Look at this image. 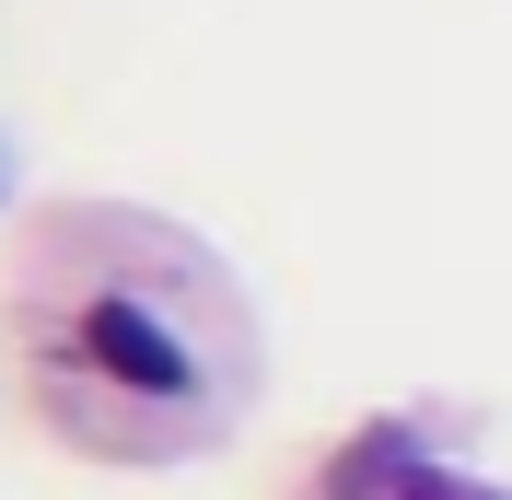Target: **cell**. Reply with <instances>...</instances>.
<instances>
[{
    "mask_svg": "<svg viewBox=\"0 0 512 500\" xmlns=\"http://www.w3.org/2000/svg\"><path fill=\"white\" fill-rule=\"evenodd\" d=\"M59 361H70V373H94V384H117L128 407H175V419H198V407L222 396V384H210V349H198L187 326H163V314L140 303V291H117V280L82 291Z\"/></svg>",
    "mask_w": 512,
    "mask_h": 500,
    "instance_id": "cell-1",
    "label": "cell"
},
{
    "mask_svg": "<svg viewBox=\"0 0 512 500\" xmlns=\"http://www.w3.org/2000/svg\"><path fill=\"white\" fill-rule=\"evenodd\" d=\"M408 500H489V489H443V477H408Z\"/></svg>",
    "mask_w": 512,
    "mask_h": 500,
    "instance_id": "cell-2",
    "label": "cell"
}]
</instances>
